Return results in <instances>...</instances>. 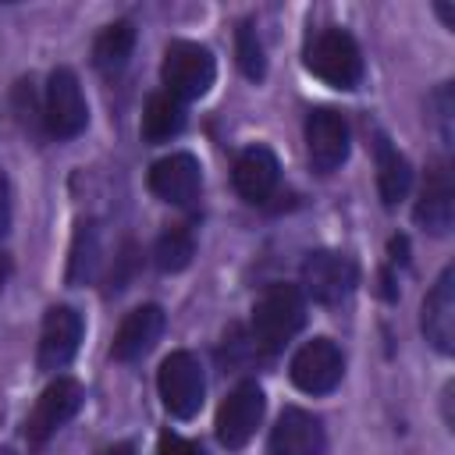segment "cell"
<instances>
[{"label":"cell","mask_w":455,"mask_h":455,"mask_svg":"<svg viewBox=\"0 0 455 455\" xmlns=\"http://www.w3.org/2000/svg\"><path fill=\"white\" fill-rule=\"evenodd\" d=\"M92 263H96V231H92V224H82L78 238H75V256H71V281L89 277Z\"/></svg>","instance_id":"23"},{"label":"cell","mask_w":455,"mask_h":455,"mask_svg":"<svg viewBox=\"0 0 455 455\" xmlns=\"http://www.w3.org/2000/svg\"><path fill=\"white\" fill-rule=\"evenodd\" d=\"M451 217H455V188H451V174L444 164H434L427 171V181H423V192H419V203H416V220L434 231V235H444L451 228Z\"/></svg>","instance_id":"17"},{"label":"cell","mask_w":455,"mask_h":455,"mask_svg":"<svg viewBox=\"0 0 455 455\" xmlns=\"http://www.w3.org/2000/svg\"><path fill=\"white\" fill-rule=\"evenodd\" d=\"M263 412H267L263 391H259L252 380L238 384V387L224 398V405L217 409V437H220V444L242 448V444L256 434V427L263 423Z\"/></svg>","instance_id":"9"},{"label":"cell","mask_w":455,"mask_h":455,"mask_svg":"<svg viewBox=\"0 0 455 455\" xmlns=\"http://www.w3.org/2000/svg\"><path fill=\"white\" fill-rule=\"evenodd\" d=\"M160 334H164V309L160 306H139L121 320L110 352H114V359L132 363V359L146 355L160 341Z\"/></svg>","instance_id":"15"},{"label":"cell","mask_w":455,"mask_h":455,"mask_svg":"<svg viewBox=\"0 0 455 455\" xmlns=\"http://www.w3.org/2000/svg\"><path fill=\"white\" fill-rule=\"evenodd\" d=\"M103 455H135V448H132V444H114V448H107Z\"/></svg>","instance_id":"27"},{"label":"cell","mask_w":455,"mask_h":455,"mask_svg":"<svg viewBox=\"0 0 455 455\" xmlns=\"http://www.w3.org/2000/svg\"><path fill=\"white\" fill-rule=\"evenodd\" d=\"M434 103H437V117L444 121V124H441V139L451 142V124H448V121H451V89L444 85V89L434 96Z\"/></svg>","instance_id":"25"},{"label":"cell","mask_w":455,"mask_h":455,"mask_svg":"<svg viewBox=\"0 0 455 455\" xmlns=\"http://www.w3.org/2000/svg\"><path fill=\"white\" fill-rule=\"evenodd\" d=\"M185 128V110L181 100H174L171 92H156L149 96L146 110H142V139L146 142H167Z\"/></svg>","instance_id":"19"},{"label":"cell","mask_w":455,"mask_h":455,"mask_svg":"<svg viewBox=\"0 0 455 455\" xmlns=\"http://www.w3.org/2000/svg\"><path fill=\"white\" fill-rule=\"evenodd\" d=\"M306 323V302L295 284H267L252 306V341L263 352H281Z\"/></svg>","instance_id":"1"},{"label":"cell","mask_w":455,"mask_h":455,"mask_svg":"<svg viewBox=\"0 0 455 455\" xmlns=\"http://www.w3.org/2000/svg\"><path fill=\"white\" fill-rule=\"evenodd\" d=\"M78 405H82V387H78V380L57 377V380L36 398V405H32V412H28V423H25V437H28L32 444H43L50 434H57V430L78 412Z\"/></svg>","instance_id":"10"},{"label":"cell","mask_w":455,"mask_h":455,"mask_svg":"<svg viewBox=\"0 0 455 455\" xmlns=\"http://www.w3.org/2000/svg\"><path fill=\"white\" fill-rule=\"evenodd\" d=\"M277 174H281L277 156H274L267 146H249V149H242L238 160H235V171H231L238 196L249 199V203H263V199L277 188Z\"/></svg>","instance_id":"16"},{"label":"cell","mask_w":455,"mask_h":455,"mask_svg":"<svg viewBox=\"0 0 455 455\" xmlns=\"http://www.w3.org/2000/svg\"><path fill=\"white\" fill-rule=\"evenodd\" d=\"M43 121H46V132L57 135V139H75L85 128L89 107H85V96H82V85H78L75 71L57 68L50 75L46 96H43Z\"/></svg>","instance_id":"5"},{"label":"cell","mask_w":455,"mask_h":455,"mask_svg":"<svg viewBox=\"0 0 455 455\" xmlns=\"http://www.w3.org/2000/svg\"><path fill=\"white\" fill-rule=\"evenodd\" d=\"M306 68L334 89H355L363 78V53L345 28H320L306 46Z\"/></svg>","instance_id":"2"},{"label":"cell","mask_w":455,"mask_h":455,"mask_svg":"<svg viewBox=\"0 0 455 455\" xmlns=\"http://www.w3.org/2000/svg\"><path fill=\"white\" fill-rule=\"evenodd\" d=\"M412 185V171H409V160L387 146V139H377V188H380V199L384 206H395L405 199Z\"/></svg>","instance_id":"18"},{"label":"cell","mask_w":455,"mask_h":455,"mask_svg":"<svg viewBox=\"0 0 455 455\" xmlns=\"http://www.w3.org/2000/svg\"><path fill=\"white\" fill-rule=\"evenodd\" d=\"M306 153H309L313 171H320V174H331L345 164V156H348V124L338 110L316 107L306 117Z\"/></svg>","instance_id":"8"},{"label":"cell","mask_w":455,"mask_h":455,"mask_svg":"<svg viewBox=\"0 0 455 455\" xmlns=\"http://www.w3.org/2000/svg\"><path fill=\"white\" fill-rule=\"evenodd\" d=\"M327 437L313 412L284 409L270 430V455H323Z\"/></svg>","instance_id":"13"},{"label":"cell","mask_w":455,"mask_h":455,"mask_svg":"<svg viewBox=\"0 0 455 455\" xmlns=\"http://www.w3.org/2000/svg\"><path fill=\"white\" fill-rule=\"evenodd\" d=\"M132 50H135V25H132V21H114V25H107V28L96 36V43H92V60H96V68H103V71H121V68L128 64Z\"/></svg>","instance_id":"20"},{"label":"cell","mask_w":455,"mask_h":455,"mask_svg":"<svg viewBox=\"0 0 455 455\" xmlns=\"http://www.w3.org/2000/svg\"><path fill=\"white\" fill-rule=\"evenodd\" d=\"M82 331H85V323L71 306L46 309L43 331H39V370H46V373L64 370L78 352Z\"/></svg>","instance_id":"11"},{"label":"cell","mask_w":455,"mask_h":455,"mask_svg":"<svg viewBox=\"0 0 455 455\" xmlns=\"http://www.w3.org/2000/svg\"><path fill=\"white\" fill-rule=\"evenodd\" d=\"M156 387H160V398H164V409L178 419H192L199 409H203V398H206V377H203V366L192 352H171L164 363H160V373H156Z\"/></svg>","instance_id":"4"},{"label":"cell","mask_w":455,"mask_h":455,"mask_svg":"<svg viewBox=\"0 0 455 455\" xmlns=\"http://www.w3.org/2000/svg\"><path fill=\"white\" fill-rule=\"evenodd\" d=\"M11 228V185H7V174L0 167V235Z\"/></svg>","instance_id":"26"},{"label":"cell","mask_w":455,"mask_h":455,"mask_svg":"<svg viewBox=\"0 0 455 455\" xmlns=\"http://www.w3.org/2000/svg\"><path fill=\"white\" fill-rule=\"evenodd\" d=\"M149 188H153V196H160L164 203H174V206L196 203V199H199V188H203L199 160H196L192 153L160 156V160L149 167Z\"/></svg>","instance_id":"12"},{"label":"cell","mask_w":455,"mask_h":455,"mask_svg":"<svg viewBox=\"0 0 455 455\" xmlns=\"http://www.w3.org/2000/svg\"><path fill=\"white\" fill-rule=\"evenodd\" d=\"M355 281H359V270H355L352 256H345V252L320 249V252L306 256V263H302V284L323 306H334V302L348 299Z\"/></svg>","instance_id":"7"},{"label":"cell","mask_w":455,"mask_h":455,"mask_svg":"<svg viewBox=\"0 0 455 455\" xmlns=\"http://www.w3.org/2000/svg\"><path fill=\"white\" fill-rule=\"evenodd\" d=\"M291 384L306 395H327L341 384V373H345V359H341V348L331 341V338H313L306 341L295 355H291Z\"/></svg>","instance_id":"6"},{"label":"cell","mask_w":455,"mask_h":455,"mask_svg":"<svg viewBox=\"0 0 455 455\" xmlns=\"http://www.w3.org/2000/svg\"><path fill=\"white\" fill-rule=\"evenodd\" d=\"M192 252H196V238H192V231H188L185 224L164 231L160 242H156V249H153L156 267H160V270H171V274H174V270H185V267L192 263Z\"/></svg>","instance_id":"21"},{"label":"cell","mask_w":455,"mask_h":455,"mask_svg":"<svg viewBox=\"0 0 455 455\" xmlns=\"http://www.w3.org/2000/svg\"><path fill=\"white\" fill-rule=\"evenodd\" d=\"M238 68L249 75V78H263L267 75V57H263V43L256 36V28L245 21L238 28Z\"/></svg>","instance_id":"22"},{"label":"cell","mask_w":455,"mask_h":455,"mask_svg":"<svg viewBox=\"0 0 455 455\" xmlns=\"http://www.w3.org/2000/svg\"><path fill=\"white\" fill-rule=\"evenodd\" d=\"M156 455H206L196 441L181 437V434H164L160 444H156Z\"/></svg>","instance_id":"24"},{"label":"cell","mask_w":455,"mask_h":455,"mask_svg":"<svg viewBox=\"0 0 455 455\" xmlns=\"http://www.w3.org/2000/svg\"><path fill=\"white\" fill-rule=\"evenodd\" d=\"M160 75H164V85L174 100H199L213 85L217 64H213V53L206 46L188 43V39H174L164 53Z\"/></svg>","instance_id":"3"},{"label":"cell","mask_w":455,"mask_h":455,"mask_svg":"<svg viewBox=\"0 0 455 455\" xmlns=\"http://www.w3.org/2000/svg\"><path fill=\"white\" fill-rule=\"evenodd\" d=\"M423 331L437 352L455 348V270L448 267L423 302Z\"/></svg>","instance_id":"14"}]
</instances>
